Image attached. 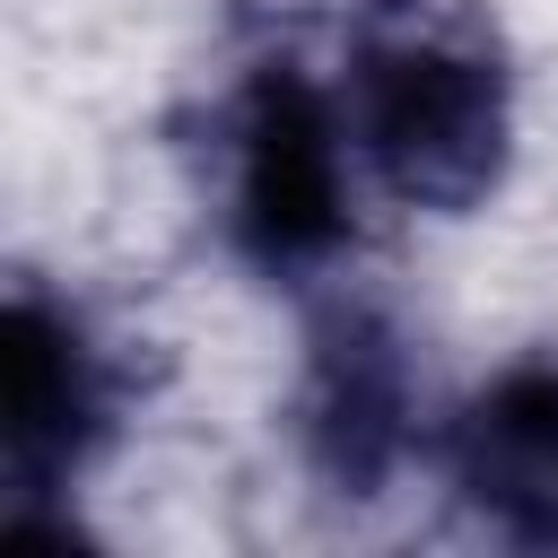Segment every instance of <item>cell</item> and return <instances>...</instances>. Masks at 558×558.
Wrapping results in <instances>:
<instances>
[{"instance_id": "obj_3", "label": "cell", "mask_w": 558, "mask_h": 558, "mask_svg": "<svg viewBox=\"0 0 558 558\" xmlns=\"http://www.w3.org/2000/svg\"><path fill=\"white\" fill-rule=\"evenodd\" d=\"M410 445V366L375 314H331L305 366V453L340 497H375Z\"/></svg>"}, {"instance_id": "obj_4", "label": "cell", "mask_w": 558, "mask_h": 558, "mask_svg": "<svg viewBox=\"0 0 558 558\" xmlns=\"http://www.w3.org/2000/svg\"><path fill=\"white\" fill-rule=\"evenodd\" d=\"M96 418H105V392H96V357H87L78 323L35 296H9V314H0V445H9L17 497L61 488L78 471Z\"/></svg>"}, {"instance_id": "obj_2", "label": "cell", "mask_w": 558, "mask_h": 558, "mask_svg": "<svg viewBox=\"0 0 558 558\" xmlns=\"http://www.w3.org/2000/svg\"><path fill=\"white\" fill-rule=\"evenodd\" d=\"M227 235L279 279H296L349 244L340 113L288 61L262 70L227 113Z\"/></svg>"}, {"instance_id": "obj_1", "label": "cell", "mask_w": 558, "mask_h": 558, "mask_svg": "<svg viewBox=\"0 0 558 558\" xmlns=\"http://www.w3.org/2000/svg\"><path fill=\"white\" fill-rule=\"evenodd\" d=\"M349 140L410 209H471L506 166V78L445 26L366 35L349 61Z\"/></svg>"}, {"instance_id": "obj_5", "label": "cell", "mask_w": 558, "mask_h": 558, "mask_svg": "<svg viewBox=\"0 0 558 558\" xmlns=\"http://www.w3.org/2000/svg\"><path fill=\"white\" fill-rule=\"evenodd\" d=\"M453 488L506 541L558 549V366H514L453 418Z\"/></svg>"}]
</instances>
